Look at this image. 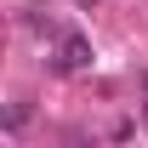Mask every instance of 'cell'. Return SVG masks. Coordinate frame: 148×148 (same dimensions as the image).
Returning a JSON list of instances; mask_svg holds the SVG:
<instances>
[{
	"label": "cell",
	"mask_w": 148,
	"mask_h": 148,
	"mask_svg": "<svg viewBox=\"0 0 148 148\" xmlns=\"http://www.w3.org/2000/svg\"><path fill=\"white\" fill-rule=\"evenodd\" d=\"M57 74H74V69H91V46L86 40H63V57L51 63Z\"/></svg>",
	"instance_id": "6da1fadb"
}]
</instances>
